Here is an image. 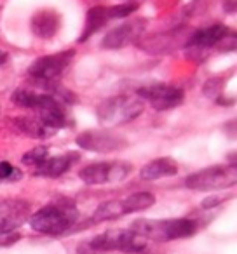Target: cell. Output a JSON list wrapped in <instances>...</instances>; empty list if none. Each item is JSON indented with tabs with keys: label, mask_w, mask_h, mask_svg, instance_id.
<instances>
[{
	"label": "cell",
	"mask_w": 237,
	"mask_h": 254,
	"mask_svg": "<svg viewBox=\"0 0 237 254\" xmlns=\"http://www.w3.org/2000/svg\"><path fill=\"white\" fill-rule=\"evenodd\" d=\"M128 2H131V0H128Z\"/></svg>",
	"instance_id": "1f68e13d"
},
{
	"label": "cell",
	"mask_w": 237,
	"mask_h": 254,
	"mask_svg": "<svg viewBox=\"0 0 237 254\" xmlns=\"http://www.w3.org/2000/svg\"><path fill=\"white\" fill-rule=\"evenodd\" d=\"M133 164L115 160V162H96L80 169L79 178L87 185H105L122 181L131 174Z\"/></svg>",
	"instance_id": "8992f818"
},
{
	"label": "cell",
	"mask_w": 237,
	"mask_h": 254,
	"mask_svg": "<svg viewBox=\"0 0 237 254\" xmlns=\"http://www.w3.org/2000/svg\"><path fill=\"white\" fill-rule=\"evenodd\" d=\"M79 211L70 198H60L49 205H44L30 218V226L44 235H61L67 233L77 223Z\"/></svg>",
	"instance_id": "6da1fadb"
},
{
	"label": "cell",
	"mask_w": 237,
	"mask_h": 254,
	"mask_svg": "<svg viewBox=\"0 0 237 254\" xmlns=\"http://www.w3.org/2000/svg\"><path fill=\"white\" fill-rule=\"evenodd\" d=\"M145 110V105L140 98H133V96H113L108 98L98 106V120L103 126L117 127L124 126L128 122H133L138 119Z\"/></svg>",
	"instance_id": "277c9868"
},
{
	"label": "cell",
	"mask_w": 237,
	"mask_h": 254,
	"mask_svg": "<svg viewBox=\"0 0 237 254\" xmlns=\"http://www.w3.org/2000/svg\"><path fill=\"white\" fill-rule=\"evenodd\" d=\"M229 32H230L229 26L222 25V23L206 26V28H202V30H195V32L187 39L185 47H199V49L209 51V49H213V47L218 46V42Z\"/></svg>",
	"instance_id": "5bb4252c"
},
{
	"label": "cell",
	"mask_w": 237,
	"mask_h": 254,
	"mask_svg": "<svg viewBox=\"0 0 237 254\" xmlns=\"http://www.w3.org/2000/svg\"><path fill=\"white\" fill-rule=\"evenodd\" d=\"M37 113H39L40 122L46 127H49V129H53V131H60V129L67 127V124H68V117L63 108V103H60L51 94L46 96V101L37 110Z\"/></svg>",
	"instance_id": "4fadbf2b"
},
{
	"label": "cell",
	"mask_w": 237,
	"mask_h": 254,
	"mask_svg": "<svg viewBox=\"0 0 237 254\" xmlns=\"http://www.w3.org/2000/svg\"><path fill=\"white\" fill-rule=\"evenodd\" d=\"M223 87H225V80H223V78H220V77L209 78V80H206L204 87H202V92H204L206 98L215 99V101H216V99L222 96Z\"/></svg>",
	"instance_id": "d4e9b609"
},
{
	"label": "cell",
	"mask_w": 237,
	"mask_h": 254,
	"mask_svg": "<svg viewBox=\"0 0 237 254\" xmlns=\"http://www.w3.org/2000/svg\"><path fill=\"white\" fill-rule=\"evenodd\" d=\"M5 61H7V53H5V51L0 49V64H4Z\"/></svg>",
	"instance_id": "4dcf8cb0"
},
{
	"label": "cell",
	"mask_w": 237,
	"mask_h": 254,
	"mask_svg": "<svg viewBox=\"0 0 237 254\" xmlns=\"http://www.w3.org/2000/svg\"><path fill=\"white\" fill-rule=\"evenodd\" d=\"M80 159L77 152H68L63 153V155H58V157H51V159H46L35 171L33 174L35 176H44V178H60L63 176L67 171L72 169L77 160Z\"/></svg>",
	"instance_id": "9a60e30c"
},
{
	"label": "cell",
	"mask_w": 237,
	"mask_h": 254,
	"mask_svg": "<svg viewBox=\"0 0 237 254\" xmlns=\"http://www.w3.org/2000/svg\"><path fill=\"white\" fill-rule=\"evenodd\" d=\"M75 56V51H63V53L51 54V56H42L39 60H35L28 68V75L32 78H35L37 82H46L53 80V78L60 77L65 70L68 68V64L72 63Z\"/></svg>",
	"instance_id": "ba28073f"
},
{
	"label": "cell",
	"mask_w": 237,
	"mask_h": 254,
	"mask_svg": "<svg viewBox=\"0 0 237 254\" xmlns=\"http://www.w3.org/2000/svg\"><path fill=\"white\" fill-rule=\"evenodd\" d=\"M47 153H49L47 146H35V148L28 150V152L21 157V162H23V166H28V167L37 169V167L47 159Z\"/></svg>",
	"instance_id": "603a6c76"
},
{
	"label": "cell",
	"mask_w": 237,
	"mask_h": 254,
	"mask_svg": "<svg viewBox=\"0 0 237 254\" xmlns=\"http://www.w3.org/2000/svg\"><path fill=\"white\" fill-rule=\"evenodd\" d=\"M187 39L188 37H185L183 28H176L171 30V32L157 33V35H150L147 39L140 40V47L149 54H166L178 49L181 42H187Z\"/></svg>",
	"instance_id": "7c38bea8"
},
{
	"label": "cell",
	"mask_w": 237,
	"mask_h": 254,
	"mask_svg": "<svg viewBox=\"0 0 237 254\" xmlns=\"http://www.w3.org/2000/svg\"><path fill=\"white\" fill-rule=\"evenodd\" d=\"M176 173H178L176 160H173L171 157H160V159H156L147 164L142 169V173H140V176L145 181H156L166 176H174Z\"/></svg>",
	"instance_id": "e0dca14e"
},
{
	"label": "cell",
	"mask_w": 237,
	"mask_h": 254,
	"mask_svg": "<svg viewBox=\"0 0 237 254\" xmlns=\"http://www.w3.org/2000/svg\"><path fill=\"white\" fill-rule=\"evenodd\" d=\"M30 216V204L19 198L0 202V237L11 235Z\"/></svg>",
	"instance_id": "8fae6325"
},
{
	"label": "cell",
	"mask_w": 237,
	"mask_h": 254,
	"mask_svg": "<svg viewBox=\"0 0 237 254\" xmlns=\"http://www.w3.org/2000/svg\"><path fill=\"white\" fill-rule=\"evenodd\" d=\"M147 19L136 18L129 23L117 26V28L110 30L101 40L103 49H122V47L129 46V44H135L140 40V37L143 35L147 26Z\"/></svg>",
	"instance_id": "30bf717a"
},
{
	"label": "cell",
	"mask_w": 237,
	"mask_h": 254,
	"mask_svg": "<svg viewBox=\"0 0 237 254\" xmlns=\"http://www.w3.org/2000/svg\"><path fill=\"white\" fill-rule=\"evenodd\" d=\"M61 25V18L56 11H51V9H46V11H39L30 21V26H32V32L35 33L40 39H51V37L56 35V32L60 30Z\"/></svg>",
	"instance_id": "2e32d148"
},
{
	"label": "cell",
	"mask_w": 237,
	"mask_h": 254,
	"mask_svg": "<svg viewBox=\"0 0 237 254\" xmlns=\"http://www.w3.org/2000/svg\"><path fill=\"white\" fill-rule=\"evenodd\" d=\"M216 49L222 51V53H227V51H234V49H236V33H234V32L227 33V35L218 42Z\"/></svg>",
	"instance_id": "4316f807"
},
{
	"label": "cell",
	"mask_w": 237,
	"mask_h": 254,
	"mask_svg": "<svg viewBox=\"0 0 237 254\" xmlns=\"http://www.w3.org/2000/svg\"><path fill=\"white\" fill-rule=\"evenodd\" d=\"M216 103H218V105H232L234 99H225V98H222V96H220V98L216 99Z\"/></svg>",
	"instance_id": "f546056e"
},
{
	"label": "cell",
	"mask_w": 237,
	"mask_h": 254,
	"mask_svg": "<svg viewBox=\"0 0 237 254\" xmlns=\"http://www.w3.org/2000/svg\"><path fill=\"white\" fill-rule=\"evenodd\" d=\"M147 247V239L129 230H108L105 233L92 237L79 246V254H101L110 251H121V253H142Z\"/></svg>",
	"instance_id": "7a4b0ae2"
},
{
	"label": "cell",
	"mask_w": 237,
	"mask_h": 254,
	"mask_svg": "<svg viewBox=\"0 0 237 254\" xmlns=\"http://www.w3.org/2000/svg\"><path fill=\"white\" fill-rule=\"evenodd\" d=\"M236 166H215L185 178V187L197 191H215L236 185Z\"/></svg>",
	"instance_id": "5b68a950"
},
{
	"label": "cell",
	"mask_w": 237,
	"mask_h": 254,
	"mask_svg": "<svg viewBox=\"0 0 237 254\" xmlns=\"http://www.w3.org/2000/svg\"><path fill=\"white\" fill-rule=\"evenodd\" d=\"M223 7H225L227 14H234L236 12V0H225Z\"/></svg>",
	"instance_id": "f1b7e54d"
},
{
	"label": "cell",
	"mask_w": 237,
	"mask_h": 254,
	"mask_svg": "<svg viewBox=\"0 0 237 254\" xmlns=\"http://www.w3.org/2000/svg\"><path fill=\"white\" fill-rule=\"evenodd\" d=\"M23 178V173L14 167L11 162H5L2 160L0 162V183H5V181H19Z\"/></svg>",
	"instance_id": "484cf974"
},
{
	"label": "cell",
	"mask_w": 237,
	"mask_h": 254,
	"mask_svg": "<svg viewBox=\"0 0 237 254\" xmlns=\"http://www.w3.org/2000/svg\"><path fill=\"white\" fill-rule=\"evenodd\" d=\"M44 99H46V92L39 94V92L28 91V89H16L11 94V101L19 108H30V110H39L42 106Z\"/></svg>",
	"instance_id": "44dd1931"
},
{
	"label": "cell",
	"mask_w": 237,
	"mask_h": 254,
	"mask_svg": "<svg viewBox=\"0 0 237 254\" xmlns=\"http://www.w3.org/2000/svg\"><path fill=\"white\" fill-rule=\"evenodd\" d=\"M131 230L147 240L167 242V240L187 239L199 230V223L195 219L176 218V219H138L131 225Z\"/></svg>",
	"instance_id": "3957f363"
},
{
	"label": "cell",
	"mask_w": 237,
	"mask_h": 254,
	"mask_svg": "<svg viewBox=\"0 0 237 254\" xmlns=\"http://www.w3.org/2000/svg\"><path fill=\"white\" fill-rule=\"evenodd\" d=\"M138 98L147 99L157 112H166V110H171L174 106L181 105L185 94L176 85L156 82V84H147L143 87H140Z\"/></svg>",
	"instance_id": "52a82bcc"
},
{
	"label": "cell",
	"mask_w": 237,
	"mask_h": 254,
	"mask_svg": "<svg viewBox=\"0 0 237 254\" xmlns=\"http://www.w3.org/2000/svg\"><path fill=\"white\" fill-rule=\"evenodd\" d=\"M156 204V197L150 191H136V193L129 195L122 200V205H124V212L129 214V212H140V211H147L149 207Z\"/></svg>",
	"instance_id": "7402d4cb"
},
{
	"label": "cell",
	"mask_w": 237,
	"mask_h": 254,
	"mask_svg": "<svg viewBox=\"0 0 237 254\" xmlns=\"http://www.w3.org/2000/svg\"><path fill=\"white\" fill-rule=\"evenodd\" d=\"M12 124H14V127L19 132L30 136V138L46 139V138H51L53 134H56V131L46 127L40 120L30 119V117H14V119H12Z\"/></svg>",
	"instance_id": "ac0fdd59"
},
{
	"label": "cell",
	"mask_w": 237,
	"mask_h": 254,
	"mask_svg": "<svg viewBox=\"0 0 237 254\" xmlns=\"http://www.w3.org/2000/svg\"><path fill=\"white\" fill-rule=\"evenodd\" d=\"M77 145L82 150H89V152L96 153H110L117 152V150H122L128 146L124 136L113 134L110 131H84L77 136Z\"/></svg>",
	"instance_id": "9c48e42d"
},
{
	"label": "cell",
	"mask_w": 237,
	"mask_h": 254,
	"mask_svg": "<svg viewBox=\"0 0 237 254\" xmlns=\"http://www.w3.org/2000/svg\"><path fill=\"white\" fill-rule=\"evenodd\" d=\"M136 9H138V4H135V2H124V4L113 5V7H106V14H108V19H122L131 16Z\"/></svg>",
	"instance_id": "cb8c5ba5"
},
{
	"label": "cell",
	"mask_w": 237,
	"mask_h": 254,
	"mask_svg": "<svg viewBox=\"0 0 237 254\" xmlns=\"http://www.w3.org/2000/svg\"><path fill=\"white\" fill-rule=\"evenodd\" d=\"M124 214L126 212H124L122 200H106L96 207L91 221L92 223H103V221H110V219L122 218Z\"/></svg>",
	"instance_id": "ffe728a7"
},
{
	"label": "cell",
	"mask_w": 237,
	"mask_h": 254,
	"mask_svg": "<svg viewBox=\"0 0 237 254\" xmlns=\"http://www.w3.org/2000/svg\"><path fill=\"white\" fill-rule=\"evenodd\" d=\"M225 200V197H208L206 200H202V207L204 209H211V207H216V205H220L222 202Z\"/></svg>",
	"instance_id": "83f0119b"
},
{
	"label": "cell",
	"mask_w": 237,
	"mask_h": 254,
	"mask_svg": "<svg viewBox=\"0 0 237 254\" xmlns=\"http://www.w3.org/2000/svg\"><path fill=\"white\" fill-rule=\"evenodd\" d=\"M108 23V14H106V7L103 5H96V7L89 9L87 11V21H85V28L80 35L79 42H85L89 37H92L96 32L103 28Z\"/></svg>",
	"instance_id": "d6986e66"
}]
</instances>
